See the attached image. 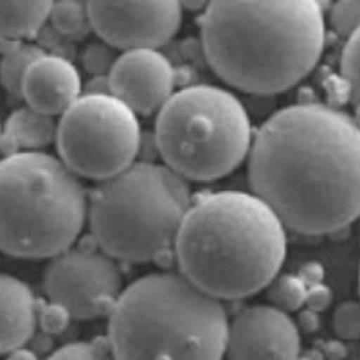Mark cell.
Returning a JSON list of instances; mask_svg holds the SVG:
<instances>
[{
	"label": "cell",
	"mask_w": 360,
	"mask_h": 360,
	"mask_svg": "<svg viewBox=\"0 0 360 360\" xmlns=\"http://www.w3.org/2000/svg\"><path fill=\"white\" fill-rule=\"evenodd\" d=\"M249 184L283 227L304 236L360 217V127L346 112L299 103L270 115L252 139Z\"/></svg>",
	"instance_id": "1"
},
{
	"label": "cell",
	"mask_w": 360,
	"mask_h": 360,
	"mask_svg": "<svg viewBox=\"0 0 360 360\" xmlns=\"http://www.w3.org/2000/svg\"><path fill=\"white\" fill-rule=\"evenodd\" d=\"M205 62L229 86L256 96L287 92L319 63L326 41L315 0L207 2L200 15Z\"/></svg>",
	"instance_id": "2"
},
{
	"label": "cell",
	"mask_w": 360,
	"mask_h": 360,
	"mask_svg": "<svg viewBox=\"0 0 360 360\" xmlns=\"http://www.w3.org/2000/svg\"><path fill=\"white\" fill-rule=\"evenodd\" d=\"M176 272L218 301L258 294L279 276L287 229L252 193L218 191L191 202L173 243Z\"/></svg>",
	"instance_id": "3"
},
{
	"label": "cell",
	"mask_w": 360,
	"mask_h": 360,
	"mask_svg": "<svg viewBox=\"0 0 360 360\" xmlns=\"http://www.w3.org/2000/svg\"><path fill=\"white\" fill-rule=\"evenodd\" d=\"M229 330L224 303L175 270L135 279L108 315L115 360H221Z\"/></svg>",
	"instance_id": "4"
},
{
	"label": "cell",
	"mask_w": 360,
	"mask_h": 360,
	"mask_svg": "<svg viewBox=\"0 0 360 360\" xmlns=\"http://www.w3.org/2000/svg\"><path fill=\"white\" fill-rule=\"evenodd\" d=\"M89 214V193L58 157L45 152L0 159V252L51 259L70 249Z\"/></svg>",
	"instance_id": "5"
},
{
	"label": "cell",
	"mask_w": 360,
	"mask_h": 360,
	"mask_svg": "<svg viewBox=\"0 0 360 360\" xmlns=\"http://www.w3.org/2000/svg\"><path fill=\"white\" fill-rule=\"evenodd\" d=\"M191 202L184 179L139 160L89 193L90 238L115 262L150 263L173 247Z\"/></svg>",
	"instance_id": "6"
},
{
	"label": "cell",
	"mask_w": 360,
	"mask_h": 360,
	"mask_svg": "<svg viewBox=\"0 0 360 360\" xmlns=\"http://www.w3.org/2000/svg\"><path fill=\"white\" fill-rule=\"evenodd\" d=\"M252 124L229 90L191 85L157 114L155 148L164 166L186 182H213L231 175L249 157Z\"/></svg>",
	"instance_id": "7"
},
{
	"label": "cell",
	"mask_w": 360,
	"mask_h": 360,
	"mask_svg": "<svg viewBox=\"0 0 360 360\" xmlns=\"http://www.w3.org/2000/svg\"><path fill=\"white\" fill-rule=\"evenodd\" d=\"M58 159L78 179L105 182L137 162L139 119L112 94H82L60 115Z\"/></svg>",
	"instance_id": "8"
},
{
	"label": "cell",
	"mask_w": 360,
	"mask_h": 360,
	"mask_svg": "<svg viewBox=\"0 0 360 360\" xmlns=\"http://www.w3.org/2000/svg\"><path fill=\"white\" fill-rule=\"evenodd\" d=\"M49 303L60 304L74 321L108 317L123 294L117 262L92 245L70 247L49 259L41 279Z\"/></svg>",
	"instance_id": "9"
},
{
	"label": "cell",
	"mask_w": 360,
	"mask_h": 360,
	"mask_svg": "<svg viewBox=\"0 0 360 360\" xmlns=\"http://www.w3.org/2000/svg\"><path fill=\"white\" fill-rule=\"evenodd\" d=\"M90 29L103 44L117 51H159L182 24L175 0L160 2H89Z\"/></svg>",
	"instance_id": "10"
},
{
	"label": "cell",
	"mask_w": 360,
	"mask_h": 360,
	"mask_svg": "<svg viewBox=\"0 0 360 360\" xmlns=\"http://www.w3.org/2000/svg\"><path fill=\"white\" fill-rule=\"evenodd\" d=\"M299 352L301 332L287 311L256 304L229 319L227 360H297Z\"/></svg>",
	"instance_id": "11"
},
{
	"label": "cell",
	"mask_w": 360,
	"mask_h": 360,
	"mask_svg": "<svg viewBox=\"0 0 360 360\" xmlns=\"http://www.w3.org/2000/svg\"><path fill=\"white\" fill-rule=\"evenodd\" d=\"M107 82L110 94L135 115H153L175 94L176 72L160 51H128L119 54Z\"/></svg>",
	"instance_id": "12"
},
{
	"label": "cell",
	"mask_w": 360,
	"mask_h": 360,
	"mask_svg": "<svg viewBox=\"0 0 360 360\" xmlns=\"http://www.w3.org/2000/svg\"><path fill=\"white\" fill-rule=\"evenodd\" d=\"M82 96V79L70 60L45 53L29 67L22 79L25 107L45 115H62Z\"/></svg>",
	"instance_id": "13"
},
{
	"label": "cell",
	"mask_w": 360,
	"mask_h": 360,
	"mask_svg": "<svg viewBox=\"0 0 360 360\" xmlns=\"http://www.w3.org/2000/svg\"><path fill=\"white\" fill-rule=\"evenodd\" d=\"M38 304L27 283L0 272V355L24 348L38 326Z\"/></svg>",
	"instance_id": "14"
},
{
	"label": "cell",
	"mask_w": 360,
	"mask_h": 360,
	"mask_svg": "<svg viewBox=\"0 0 360 360\" xmlns=\"http://www.w3.org/2000/svg\"><path fill=\"white\" fill-rule=\"evenodd\" d=\"M58 121L51 115L20 107L13 110L0 127V153L2 157L17 153L44 152L56 143Z\"/></svg>",
	"instance_id": "15"
},
{
	"label": "cell",
	"mask_w": 360,
	"mask_h": 360,
	"mask_svg": "<svg viewBox=\"0 0 360 360\" xmlns=\"http://www.w3.org/2000/svg\"><path fill=\"white\" fill-rule=\"evenodd\" d=\"M53 2H0V40L34 38L49 22Z\"/></svg>",
	"instance_id": "16"
},
{
	"label": "cell",
	"mask_w": 360,
	"mask_h": 360,
	"mask_svg": "<svg viewBox=\"0 0 360 360\" xmlns=\"http://www.w3.org/2000/svg\"><path fill=\"white\" fill-rule=\"evenodd\" d=\"M45 51L33 44H17L8 53L2 54L0 60V85L4 86L8 94L20 98L22 79L25 72Z\"/></svg>",
	"instance_id": "17"
},
{
	"label": "cell",
	"mask_w": 360,
	"mask_h": 360,
	"mask_svg": "<svg viewBox=\"0 0 360 360\" xmlns=\"http://www.w3.org/2000/svg\"><path fill=\"white\" fill-rule=\"evenodd\" d=\"M49 22L62 37H82L90 31L89 9L83 2H53Z\"/></svg>",
	"instance_id": "18"
},
{
	"label": "cell",
	"mask_w": 360,
	"mask_h": 360,
	"mask_svg": "<svg viewBox=\"0 0 360 360\" xmlns=\"http://www.w3.org/2000/svg\"><path fill=\"white\" fill-rule=\"evenodd\" d=\"M307 290L308 287L299 279V276L283 274L266 287V297L270 301V307L288 314V311H297L304 307Z\"/></svg>",
	"instance_id": "19"
},
{
	"label": "cell",
	"mask_w": 360,
	"mask_h": 360,
	"mask_svg": "<svg viewBox=\"0 0 360 360\" xmlns=\"http://www.w3.org/2000/svg\"><path fill=\"white\" fill-rule=\"evenodd\" d=\"M340 76L355 107V121L360 127V29L346 40L340 56Z\"/></svg>",
	"instance_id": "20"
},
{
	"label": "cell",
	"mask_w": 360,
	"mask_h": 360,
	"mask_svg": "<svg viewBox=\"0 0 360 360\" xmlns=\"http://www.w3.org/2000/svg\"><path fill=\"white\" fill-rule=\"evenodd\" d=\"M47 360H115L107 339L70 342L58 348Z\"/></svg>",
	"instance_id": "21"
},
{
	"label": "cell",
	"mask_w": 360,
	"mask_h": 360,
	"mask_svg": "<svg viewBox=\"0 0 360 360\" xmlns=\"http://www.w3.org/2000/svg\"><path fill=\"white\" fill-rule=\"evenodd\" d=\"M330 24L339 37L348 40L360 29V0H340L330 8Z\"/></svg>",
	"instance_id": "22"
},
{
	"label": "cell",
	"mask_w": 360,
	"mask_h": 360,
	"mask_svg": "<svg viewBox=\"0 0 360 360\" xmlns=\"http://www.w3.org/2000/svg\"><path fill=\"white\" fill-rule=\"evenodd\" d=\"M333 330L344 340L360 339V303L346 301L333 314Z\"/></svg>",
	"instance_id": "23"
},
{
	"label": "cell",
	"mask_w": 360,
	"mask_h": 360,
	"mask_svg": "<svg viewBox=\"0 0 360 360\" xmlns=\"http://www.w3.org/2000/svg\"><path fill=\"white\" fill-rule=\"evenodd\" d=\"M83 67H85L86 72H90L92 76L99 78V76H108V72L114 67L117 56L114 54V49L108 47L107 44H92L89 47H85L83 51Z\"/></svg>",
	"instance_id": "24"
},
{
	"label": "cell",
	"mask_w": 360,
	"mask_h": 360,
	"mask_svg": "<svg viewBox=\"0 0 360 360\" xmlns=\"http://www.w3.org/2000/svg\"><path fill=\"white\" fill-rule=\"evenodd\" d=\"M70 321H72V317L69 315V311L60 304L47 303L40 304V308H38V324H40L41 332L49 333V335H60V333L65 332Z\"/></svg>",
	"instance_id": "25"
},
{
	"label": "cell",
	"mask_w": 360,
	"mask_h": 360,
	"mask_svg": "<svg viewBox=\"0 0 360 360\" xmlns=\"http://www.w3.org/2000/svg\"><path fill=\"white\" fill-rule=\"evenodd\" d=\"M333 294L332 290L321 283V285H314V287H308L307 290V299H304V307L307 310L315 311V314H321V311L328 310V307L332 304Z\"/></svg>",
	"instance_id": "26"
},
{
	"label": "cell",
	"mask_w": 360,
	"mask_h": 360,
	"mask_svg": "<svg viewBox=\"0 0 360 360\" xmlns=\"http://www.w3.org/2000/svg\"><path fill=\"white\" fill-rule=\"evenodd\" d=\"M297 276L307 287H314V285H321L323 283L324 269L319 263H307L303 269L299 270Z\"/></svg>",
	"instance_id": "27"
},
{
	"label": "cell",
	"mask_w": 360,
	"mask_h": 360,
	"mask_svg": "<svg viewBox=\"0 0 360 360\" xmlns=\"http://www.w3.org/2000/svg\"><path fill=\"white\" fill-rule=\"evenodd\" d=\"M295 324H297L299 332H315L319 328V314L310 310L299 311L297 323Z\"/></svg>",
	"instance_id": "28"
},
{
	"label": "cell",
	"mask_w": 360,
	"mask_h": 360,
	"mask_svg": "<svg viewBox=\"0 0 360 360\" xmlns=\"http://www.w3.org/2000/svg\"><path fill=\"white\" fill-rule=\"evenodd\" d=\"M324 353L332 360H342L346 356V348L340 342H328L324 346Z\"/></svg>",
	"instance_id": "29"
},
{
	"label": "cell",
	"mask_w": 360,
	"mask_h": 360,
	"mask_svg": "<svg viewBox=\"0 0 360 360\" xmlns=\"http://www.w3.org/2000/svg\"><path fill=\"white\" fill-rule=\"evenodd\" d=\"M8 360H38V356L34 355L31 349L18 348V349H15V352L9 353Z\"/></svg>",
	"instance_id": "30"
},
{
	"label": "cell",
	"mask_w": 360,
	"mask_h": 360,
	"mask_svg": "<svg viewBox=\"0 0 360 360\" xmlns=\"http://www.w3.org/2000/svg\"><path fill=\"white\" fill-rule=\"evenodd\" d=\"M359 292H360V274H359Z\"/></svg>",
	"instance_id": "31"
},
{
	"label": "cell",
	"mask_w": 360,
	"mask_h": 360,
	"mask_svg": "<svg viewBox=\"0 0 360 360\" xmlns=\"http://www.w3.org/2000/svg\"><path fill=\"white\" fill-rule=\"evenodd\" d=\"M297 360H310V359H297Z\"/></svg>",
	"instance_id": "32"
},
{
	"label": "cell",
	"mask_w": 360,
	"mask_h": 360,
	"mask_svg": "<svg viewBox=\"0 0 360 360\" xmlns=\"http://www.w3.org/2000/svg\"><path fill=\"white\" fill-rule=\"evenodd\" d=\"M0 127H2V123H0Z\"/></svg>",
	"instance_id": "33"
}]
</instances>
